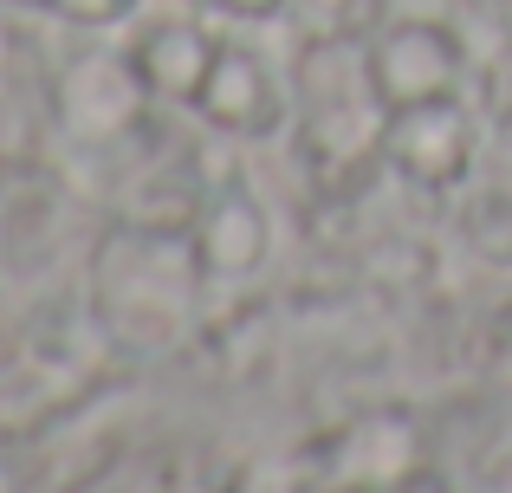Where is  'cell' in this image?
<instances>
[{"label": "cell", "mask_w": 512, "mask_h": 493, "mask_svg": "<svg viewBox=\"0 0 512 493\" xmlns=\"http://www.w3.org/2000/svg\"><path fill=\"white\" fill-rule=\"evenodd\" d=\"M201 286H208V273L195 260L188 228L124 221L111 241H98V260H91V312H98L104 344H117V351L175 344Z\"/></svg>", "instance_id": "6da1fadb"}, {"label": "cell", "mask_w": 512, "mask_h": 493, "mask_svg": "<svg viewBox=\"0 0 512 493\" xmlns=\"http://www.w3.org/2000/svg\"><path fill=\"white\" fill-rule=\"evenodd\" d=\"M150 91H143L137 65H130V52H78V59H65V72L52 78V117H59V130L72 143H85V150H117V143L130 137V130L150 117Z\"/></svg>", "instance_id": "7a4b0ae2"}, {"label": "cell", "mask_w": 512, "mask_h": 493, "mask_svg": "<svg viewBox=\"0 0 512 493\" xmlns=\"http://www.w3.org/2000/svg\"><path fill=\"white\" fill-rule=\"evenodd\" d=\"M286 111H292V91L279 78V65L266 59L260 46L221 33L214 46V65L195 91V117L221 137H240V143H260V137H279L286 130Z\"/></svg>", "instance_id": "3957f363"}, {"label": "cell", "mask_w": 512, "mask_h": 493, "mask_svg": "<svg viewBox=\"0 0 512 493\" xmlns=\"http://www.w3.org/2000/svg\"><path fill=\"white\" fill-rule=\"evenodd\" d=\"M214 46H221V26H208V13L195 0L188 7H163V13H137L130 39H124L143 91L156 104H188V111H195V91L214 65Z\"/></svg>", "instance_id": "277c9868"}, {"label": "cell", "mask_w": 512, "mask_h": 493, "mask_svg": "<svg viewBox=\"0 0 512 493\" xmlns=\"http://www.w3.org/2000/svg\"><path fill=\"white\" fill-rule=\"evenodd\" d=\"M376 150L402 169L422 189H454L474 163V111L467 98H428V104H402V111L383 117V137Z\"/></svg>", "instance_id": "5b68a950"}, {"label": "cell", "mask_w": 512, "mask_h": 493, "mask_svg": "<svg viewBox=\"0 0 512 493\" xmlns=\"http://www.w3.org/2000/svg\"><path fill=\"white\" fill-rule=\"evenodd\" d=\"M370 59V85L383 98V111L402 104H428V98H454L461 91V46L454 33H441L435 20H396L363 46Z\"/></svg>", "instance_id": "8992f818"}, {"label": "cell", "mask_w": 512, "mask_h": 493, "mask_svg": "<svg viewBox=\"0 0 512 493\" xmlns=\"http://www.w3.org/2000/svg\"><path fill=\"white\" fill-rule=\"evenodd\" d=\"M188 241H195V260L208 273V286H240V279H253L266 266L273 228H266V208L253 202V189L221 182V189L201 195L195 221H188Z\"/></svg>", "instance_id": "52a82bcc"}, {"label": "cell", "mask_w": 512, "mask_h": 493, "mask_svg": "<svg viewBox=\"0 0 512 493\" xmlns=\"http://www.w3.org/2000/svg\"><path fill=\"white\" fill-rule=\"evenodd\" d=\"M33 7H46L52 20L78 26V33H117L143 13V0H33Z\"/></svg>", "instance_id": "ba28073f"}, {"label": "cell", "mask_w": 512, "mask_h": 493, "mask_svg": "<svg viewBox=\"0 0 512 493\" xmlns=\"http://www.w3.org/2000/svg\"><path fill=\"white\" fill-rule=\"evenodd\" d=\"M195 7L214 13V20H227V26H260V20H279L292 0H195Z\"/></svg>", "instance_id": "9c48e42d"}, {"label": "cell", "mask_w": 512, "mask_h": 493, "mask_svg": "<svg viewBox=\"0 0 512 493\" xmlns=\"http://www.w3.org/2000/svg\"><path fill=\"white\" fill-rule=\"evenodd\" d=\"M7 7H33V0H7Z\"/></svg>", "instance_id": "30bf717a"}]
</instances>
